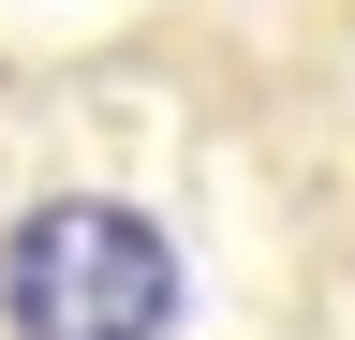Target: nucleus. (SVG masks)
<instances>
[{
	"label": "nucleus",
	"instance_id": "nucleus-1",
	"mask_svg": "<svg viewBox=\"0 0 355 340\" xmlns=\"http://www.w3.org/2000/svg\"><path fill=\"white\" fill-rule=\"evenodd\" d=\"M193 251L133 178L60 163L0 207V340H178Z\"/></svg>",
	"mask_w": 355,
	"mask_h": 340
}]
</instances>
